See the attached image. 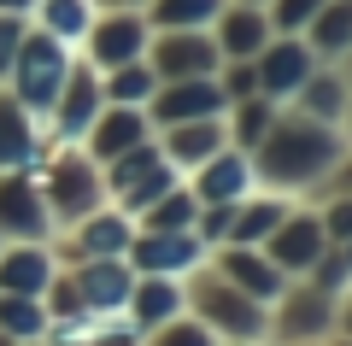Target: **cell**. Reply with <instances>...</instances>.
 I'll return each mask as SVG.
<instances>
[{
    "mask_svg": "<svg viewBox=\"0 0 352 346\" xmlns=\"http://www.w3.org/2000/svg\"><path fill=\"white\" fill-rule=\"evenodd\" d=\"M153 141H159V153H164V164H170V171L188 176L194 164H206L217 147H229V129H223V118H188V124L153 129Z\"/></svg>",
    "mask_w": 352,
    "mask_h": 346,
    "instance_id": "obj_19",
    "label": "cell"
},
{
    "mask_svg": "<svg viewBox=\"0 0 352 346\" xmlns=\"http://www.w3.org/2000/svg\"><path fill=\"white\" fill-rule=\"evenodd\" d=\"M147 136H153V124H147L141 106H100L94 124H88V136L76 141V147H82L94 164H106V159H118L124 147H141Z\"/></svg>",
    "mask_w": 352,
    "mask_h": 346,
    "instance_id": "obj_20",
    "label": "cell"
},
{
    "mask_svg": "<svg viewBox=\"0 0 352 346\" xmlns=\"http://www.w3.org/2000/svg\"><path fill=\"white\" fill-rule=\"evenodd\" d=\"M0 346H18V340H6V334H0Z\"/></svg>",
    "mask_w": 352,
    "mask_h": 346,
    "instance_id": "obj_47",
    "label": "cell"
},
{
    "mask_svg": "<svg viewBox=\"0 0 352 346\" xmlns=\"http://www.w3.org/2000/svg\"><path fill=\"white\" fill-rule=\"evenodd\" d=\"M206 264H212L223 282H235L241 294H252L258 305H270V299L294 282V276H282L276 264L264 259V247H212V259H206Z\"/></svg>",
    "mask_w": 352,
    "mask_h": 346,
    "instance_id": "obj_18",
    "label": "cell"
},
{
    "mask_svg": "<svg viewBox=\"0 0 352 346\" xmlns=\"http://www.w3.org/2000/svg\"><path fill=\"white\" fill-rule=\"evenodd\" d=\"M300 36H305V47H311L317 65H346V53H352V0H323L317 18Z\"/></svg>",
    "mask_w": 352,
    "mask_h": 346,
    "instance_id": "obj_24",
    "label": "cell"
},
{
    "mask_svg": "<svg viewBox=\"0 0 352 346\" xmlns=\"http://www.w3.org/2000/svg\"><path fill=\"white\" fill-rule=\"evenodd\" d=\"M270 36H276V30H270L264 6H241V0H223V12L212 18V41H217V53H223V59H252V53H258Z\"/></svg>",
    "mask_w": 352,
    "mask_h": 346,
    "instance_id": "obj_23",
    "label": "cell"
},
{
    "mask_svg": "<svg viewBox=\"0 0 352 346\" xmlns=\"http://www.w3.org/2000/svg\"><path fill=\"white\" fill-rule=\"evenodd\" d=\"M147 12L141 6H118V12H94V24H88V36L76 41V53H82L94 71H112V65H129L147 53Z\"/></svg>",
    "mask_w": 352,
    "mask_h": 346,
    "instance_id": "obj_9",
    "label": "cell"
},
{
    "mask_svg": "<svg viewBox=\"0 0 352 346\" xmlns=\"http://www.w3.org/2000/svg\"><path fill=\"white\" fill-rule=\"evenodd\" d=\"M182 311V282L176 276H135V288H129V305H124V323L129 329H159L164 317H176Z\"/></svg>",
    "mask_w": 352,
    "mask_h": 346,
    "instance_id": "obj_25",
    "label": "cell"
},
{
    "mask_svg": "<svg viewBox=\"0 0 352 346\" xmlns=\"http://www.w3.org/2000/svg\"><path fill=\"white\" fill-rule=\"evenodd\" d=\"M229 223H235V206H200V211H194V235H200L206 247H223Z\"/></svg>",
    "mask_w": 352,
    "mask_h": 346,
    "instance_id": "obj_40",
    "label": "cell"
},
{
    "mask_svg": "<svg viewBox=\"0 0 352 346\" xmlns=\"http://www.w3.org/2000/svg\"><path fill=\"white\" fill-rule=\"evenodd\" d=\"M30 24L47 30V36L65 41V47H76V41L88 36V24H94V0H36Z\"/></svg>",
    "mask_w": 352,
    "mask_h": 346,
    "instance_id": "obj_27",
    "label": "cell"
},
{
    "mask_svg": "<svg viewBox=\"0 0 352 346\" xmlns=\"http://www.w3.org/2000/svg\"><path fill=\"white\" fill-rule=\"evenodd\" d=\"M118 6H147V0H94V12H118Z\"/></svg>",
    "mask_w": 352,
    "mask_h": 346,
    "instance_id": "obj_44",
    "label": "cell"
},
{
    "mask_svg": "<svg viewBox=\"0 0 352 346\" xmlns=\"http://www.w3.org/2000/svg\"><path fill=\"white\" fill-rule=\"evenodd\" d=\"M247 159H252V171H258V188L305 199V206L352 188V141H346V129L317 124V118H305V111H294V106L276 111V124L258 136V147H252Z\"/></svg>",
    "mask_w": 352,
    "mask_h": 346,
    "instance_id": "obj_1",
    "label": "cell"
},
{
    "mask_svg": "<svg viewBox=\"0 0 352 346\" xmlns=\"http://www.w3.org/2000/svg\"><path fill=\"white\" fill-rule=\"evenodd\" d=\"M311 71H317V59H311V47H305V36H270L258 53H252L258 94H264V100H276V106H288Z\"/></svg>",
    "mask_w": 352,
    "mask_h": 346,
    "instance_id": "obj_13",
    "label": "cell"
},
{
    "mask_svg": "<svg viewBox=\"0 0 352 346\" xmlns=\"http://www.w3.org/2000/svg\"><path fill=\"white\" fill-rule=\"evenodd\" d=\"M71 59H76V47H65V41H53L47 30L30 24L24 41H18V53H12V71H6V83H0V88H6L30 118L47 124V111H53V100H59V83H65V71H71Z\"/></svg>",
    "mask_w": 352,
    "mask_h": 346,
    "instance_id": "obj_4",
    "label": "cell"
},
{
    "mask_svg": "<svg viewBox=\"0 0 352 346\" xmlns=\"http://www.w3.org/2000/svg\"><path fill=\"white\" fill-rule=\"evenodd\" d=\"M129 270L135 276H194L206 259H212V247H206L194 229H135V241H129Z\"/></svg>",
    "mask_w": 352,
    "mask_h": 346,
    "instance_id": "obj_8",
    "label": "cell"
},
{
    "mask_svg": "<svg viewBox=\"0 0 352 346\" xmlns=\"http://www.w3.org/2000/svg\"><path fill=\"white\" fill-rule=\"evenodd\" d=\"M147 65H153L159 83H182V76H217L223 53H217L212 30H153Z\"/></svg>",
    "mask_w": 352,
    "mask_h": 346,
    "instance_id": "obj_10",
    "label": "cell"
},
{
    "mask_svg": "<svg viewBox=\"0 0 352 346\" xmlns=\"http://www.w3.org/2000/svg\"><path fill=\"white\" fill-rule=\"evenodd\" d=\"M346 329V299L317 294L305 276H294L270 305H264V346H300V340H329Z\"/></svg>",
    "mask_w": 352,
    "mask_h": 346,
    "instance_id": "obj_5",
    "label": "cell"
},
{
    "mask_svg": "<svg viewBox=\"0 0 352 346\" xmlns=\"http://www.w3.org/2000/svg\"><path fill=\"white\" fill-rule=\"evenodd\" d=\"M47 305H41L36 294H0V334L18 346H41V334H47Z\"/></svg>",
    "mask_w": 352,
    "mask_h": 346,
    "instance_id": "obj_28",
    "label": "cell"
},
{
    "mask_svg": "<svg viewBox=\"0 0 352 346\" xmlns=\"http://www.w3.org/2000/svg\"><path fill=\"white\" fill-rule=\"evenodd\" d=\"M188 194L200 199V206H241L247 194H258V171H252L247 147H217L206 164H194L188 176Z\"/></svg>",
    "mask_w": 352,
    "mask_h": 346,
    "instance_id": "obj_11",
    "label": "cell"
},
{
    "mask_svg": "<svg viewBox=\"0 0 352 346\" xmlns=\"http://www.w3.org/2000/svg\"><path fill=\"white\" fill-rule=\"evenodd\" d=\"M288 106L305 111V118H317V124H340V129H346V118H352V83H346V65H317V71L300 83V94H294Z\"/></svg>",
    "mask_w": 352,
    "mask_h": 346,
    "instance_id": "obj_22",
    "label": "cell"
},
{
    "mask_svg": "<svg viewBox=\"0 0 352 346\" xmlns=\"http://www.w3.org/2000/svg\"><path fill=\"white\" fill-rule=\"evenodd\" d=\"M24 30H30L24 12H0V83L12 71V53H18V41H24Z\"/></svg>",
    "mask_w": 352,
    "mask_h": 346,
    "instance_id": "obj_41",
    "label": "cell"
},
{
    "mask_svg": "<svg viewBox=\"0 0 352 346\" xmlns=\"http://www.w3.org/2000/svg\"><path fill=\"white\" fill-rule=\"evenodd\" d=\"M0 241H53V217L30 171H0Z\"/></svg>",
    "mask_w": 352,
    "mask_h": 346,
    "instance_id": "obj_15",
    "label": "cell"
},
{
    "mask_svg": "<svg viewBox=\"0 0 352 346\" xmlns=\"http://www.w3.org/2000/svg\"><path fill=\"white\" fill-rule=\"evenodd\" d=\"M36 188L47 199V217H53V235L82 223L94 206H106V182H100V164L88 159L82 147H53L36 171Z\"/></svg>",
    "mask_w": 352,
    "mask_h": 346,
    "instance_id": "obj_3",
    "label": "cell"
},
{
    "mask_svg": "<svg viewBox=\"0 0 352 346\" xmlns=\"http://www.w3.org/2000/svg\"><path fill=\"white\" fill-rule=\"evenodd\" d=\"M288 206H294V199L288 194H270V188L247 194L235 206V223H229V241H223V247H264V235L288 217Z\"/></svg>",
    "mask_w": 352,
    "mask_h": 346,
    "instance_id": "obj_26",
    "label": "cell"
},
{
    "mask_svg": "<svg viewBox=\"0 0 352 346\" xmlns=\"http://www.w3.org/2000/svg\"><path fill=\"white\" fill-rule=\"evenodd\" d=\"M71 282H76V299H82V311L124 317L129 288H135V270H129V259H82V264H71Z\"/></svg>",
    "mask_w": 352,
    "mask_h": 346,
    "instance_id": "obj_17",
    "label": "cell"
},
{
    "mask_svg": "<svg viewBox=\"0 0 352 346\" xmlns=\"http://www.w3.org/2000/svg\"><path fill=\"white\" fill-rule=\"evenodd\" d=\"M141 12H147L153 30H212L223 0H147Z\"/></svg>",
    "mask_w": 352,
    "mask_h": 346,
    "instance_id": "obj_32",
    "label": "cell"
},
{
    "mask_svg": "<svg viewBox=\"0 0 352 346\" xmlns=\"http://www.w3.org/2000/svg\"><path fill=\"white\" fill-rule=\"evenodd\" d=\"M276 100H264V94H247V100H229V111H223V129H229V147H258V136L270 124H276Z\"/></svg>",
    "mask_w": 352,
    "mask_h": 346,
    "instance_id": "obj_30",
    "label": "cell"
},
{
    "mask_svg": "<svg viewBox=\"0 0 352 346\" xmlns=\"http://www.w3.org/2000/svg\"><path fill=\"white\" fill-rule=\"evenodd\" d=\"M300 346H323V340H300Z\"/></svg>",
    "mask_w": 352,
    "mask_h": 346,
    "instance_id": "obj_48",
    "label": "cell"
},
{
    "mask_svg": "<svg viewBox=\"0 0 352 346\" xmlns=\"http://www.w3.org/2000/svg\"><path fill=\"white\" fill-rule=\"evenodd\" d=\"M235 346H264V340H235Z\"/></svg>",
    "mask_w": 352,
    "mask_h": 346,
    "instance_id": "obj_45",
    "label": "cell"
},
{
    "mask_svg": "<svg viewBox=\"0 0 352 346\" xmlns=\"http://www.w3.org/2000/svg\"><path fill=\"white\" fill-rule=\"evenodd\" d=\"M217 88H223V100H247V94H258L252 59H223V65H217Z\"/></svg>",
    "mask_w": 352,
    "mask_h": 346,
    "instance_id": "obj_39",
    "label": "cell"
},
{
    "mask_svg": "<svg viewBox=\"0 0 352 346\" xmlns=\"http://www.w3.org/2000/svg\"><path fill=\"white\" fill-rule=\"evenodd\" d=\"M323 247H329V235H323V223H317V206H305V199H294L288 217L264 235V259L276 264L282 276H305Z\"/></svg>",
    "mask_w": 352,
    "mask_h": 346,
    "instance_id": "obj_12",
    "label": "cell"
},
{
    "mask_svg": "<svg viewBox=\"0 0 352 346\" xmlns=\"http://www.w3.org/2000/svg\"><path fill=\"white\" fill-rule=\"evenodd\" d=\"M317 223H323V235H329V241L352 247V194H329V199H317Z\"/></svg>",
    "mask_w": 352,
    "mask_h": 346,
    "instance_id": "obj_38",
    "label": "cell"
},
{
    "mask_svg": "<svg viewBox=\"0 0 352 346\" xmlns=\"http://www.w3.org/2000/svg\"><path fill=\"white\" fill-rule=\"evenodd\" d=\"M305 282L317 288V294L329 299H346L352 294V247H340V241H329L323 252L311 259V270H305Z\"/></svg>",
    "mask_w": 352,
    "mask_h": 346,
    "instance_id": "obj_34",
    "label": "cell"
},
{
    "mask_svg": "<svg viewBox=\"0 0 352 346\" xmlns=\"http://www.w3.org/2000/svg\"><path fill=\"white\" fill-rule=\"evenodd\" d=\"M59 276V259H53L47 241H0V294H36Z\"/></svg>",
    "mask_w": 352,
    "mask_h": 346,
    "instance_id": "obj_21",
    "label": "cell"
},
{
    "mask_svg": "<svg viewBox=\"0 0 352 346\" xmlns=\"http://www.w3.org/2000/svg\"><path fill=\"white\" fill-rule=\"evenodd\" d=\"M153 88H159V76H153L147 53H141V59H129V65L100 71V94H106V106H147Z\"/></svg>",
    "mask_w": 352,
    "mask_h": 346,
    "instance_id": "obj_29",
    "label": "cell"
},
{
    "mask_svg": "<svg viewBox=\"0 0 352 346\" xmlns=\"http://www.w3.org/2000/svg\"><path fill=\"white\" fill-rule=\"evenodd\" d=\"M141 346H217V334L206 329L200 317L176 311V317H164L159 329H147V334H141Z\"/></svg>",
    "mask_w": 352,
    "mask_h": 346,
    "instance_id": "obj_35",
    "label": "cell"
},
{
    "mask_svg": "<svg viewBox=\"0 0 352 346\" xmlns=\"http://www.w3.org/2000/svg\"><path fill=\"white\" fill-rule=\"evenodd\" d=\"M176 182H182V171H170V164H153V171H147V176H141V182H135V188H124V194H118V199H112V206H124V211H129V217H135V211H141V206H153V199H159V194H164V188H176Z\"/></svg>",
    "mask_w": 352,
    "mask_h": 346,
    "instance_id": "obj_36",
    "label": "cell"
},
{
    "mask_svg": "<svg viewBox=\"0 0 352 346\" xmlns=\"http://www.w3.org/2000/svg\"><path fill=\"white\" fill-rule=\"evenodd\" d=\"M129 241H135V217L106 199V206H94L82 223L59 229L47 247H53V259H59V270H71V264H82V259H124Z\"/></svg>",
    "mask_w": 352,
    "mask_h": 346,
    "instance_id": "obj_6",
    "label": "cell"
},
{
    "mask_svg": "<svg viewBox=\"0 0 352 346\" xmlns=\"http://www.w3.org/2000/svg\"><path fill=\"white\" fill-rule=\"evenodd\" d=\"M153 164H164V153H159V141H153V136L141 141V147H124V153H118V159H106V164H100L106 199H118V194H124V188H135L141 176L153 171Z\"/></svg>",
    "mask_w": 352,
    "mask_h": 346,
    "instance_id": "obj_31",
    "label": "cell"
},
{
    "mask_svg": "<svg viewBox=\"0 0 352 346\" xmlns=\"http://www.w3.org/2000/svg\"><path fill=\"white\" fill-rule=\"evenodd\" d=\"M88 346H141V329H129L124 317H112V323H106V329L94 334Z\"/></svg>",
    "mask_w": 352,
    "mask_h": 346,
    "instance_id": "obj_42",
    "label": "cell"
},
{
    "mask_svg": "<svg viewBox=\"0 0 352 346\" xmlns=\"http://www.w3.org/2000/svg\"><path fill=\"white\" fill-rule=\"evenodd\" d=\"M106 106V94H100V71L76 53L71 59V71H65V83H59V100H53V111H47V141L53 147H76V141L88 136V124H94V111Z\"/></svg>",
    "mask_w": 352,
    "mask_h": 346,
    "instance_id": "obj_7",
    "label": "cell"
},
{
    "mask_svg": "<svg viewBox=\"0 0 352 346\" xmlns=\"http://www.w3.org/2000/svg\"><path fill=\"white\" fill-rule=\"evenodd\" d=\"M241 6H264V0H241Z\"/></svg>",
    "mask_w": 352,
    "mask_h": 346,
    "instance_id": "obj_46",
    "label": "cell"
},
{
    "mask_svg": "<svg viewBox=\"0 0 352 346\" xmlns=\"http://www.w3.org/2000/svg\"><path fill=\"white\" fill-rule=\"evenodd\" d=\"M317 6H323V0H264V18H270L276 36H300V30L317 18Z\"/></svg>",
    "mask_w": 352,
    "mask_h": 346,
    "instance_id": "obj_37",
    "label": "cell"
},
{
    "mask_svg": "<svg viewBox=\"0 0 352 346\" xmlns=\"http://www.w3.org/2000/svg\"><path fill=\"white\" fill-rule=\"evenodd\" d=\"M141 111H147L153 129H164V124H188V118H223L229 100L217 88V76H182V83H159Z\"/></svg>",
    "mask_w": 352,
    "mask_h": 346,
    "instance_id": "obj_14",
    "label": "cell"
},
{
    "mask_svg": "<svg viewBox=\"0 0 352 346\" xmlns=\"http://www.w3.org/2000/svg\"><path fill=\"white\" fill-rule=\"evenodd\" d=\"M47 153H53V141H47V129H41V118H30V111L0 88V171H30L36 176Z\"/></svg>",
    "mask_w": 352,
    "mask_h": 346,
    "instance_id": "obj_16",
    "label": "cell"
},
{
    "mask_svg": "<svg viewBox=\"0 0 352 346\" xmlns=\"http://www.w3.org/2000/svg\"><path fill=\"white\" fill-rule=\"evenodd\" d=\"M194 211H200V199L188 194V182L164 188L153 206L135 211V229H194Z\"/></svg>",
    "mask_w": 352,
    "mask_h": 346,
    "instance_id": "obj_33",
    "label": "cell"
},
{
    "mask_svg": "<svg viewBox=\"0 0 352 346\" xmlns=\"http://www.w3.org/2000/svg\"><path fill=\"white\" fill-rule=\"evenodd\" d=\"M0 12H24L30 18V12H36V0H0Z\"/></svg>",
    "mask_w": 352,
    "mask_h": 346,
    "instance_id": "obj_43",
    "label": "cell"
},
{
    "mask_svg": "<svg viewBox=\"0 0 352 346\" xmlns=\"http://www.w3.org/2000/svg\"><path fill=\"white\" fill-rule=\"evenodd\" d=\"M182 311L200 317L206 329L217 334V346H235V340H264V305L252 294H241L235 282L200 264L194 276H182Z\"/></svg>",
    "mask_w": 352,
    "mask_h": 346,
    "instance_id": "obj_2",
    "label": "cell"
}]
</instances>
